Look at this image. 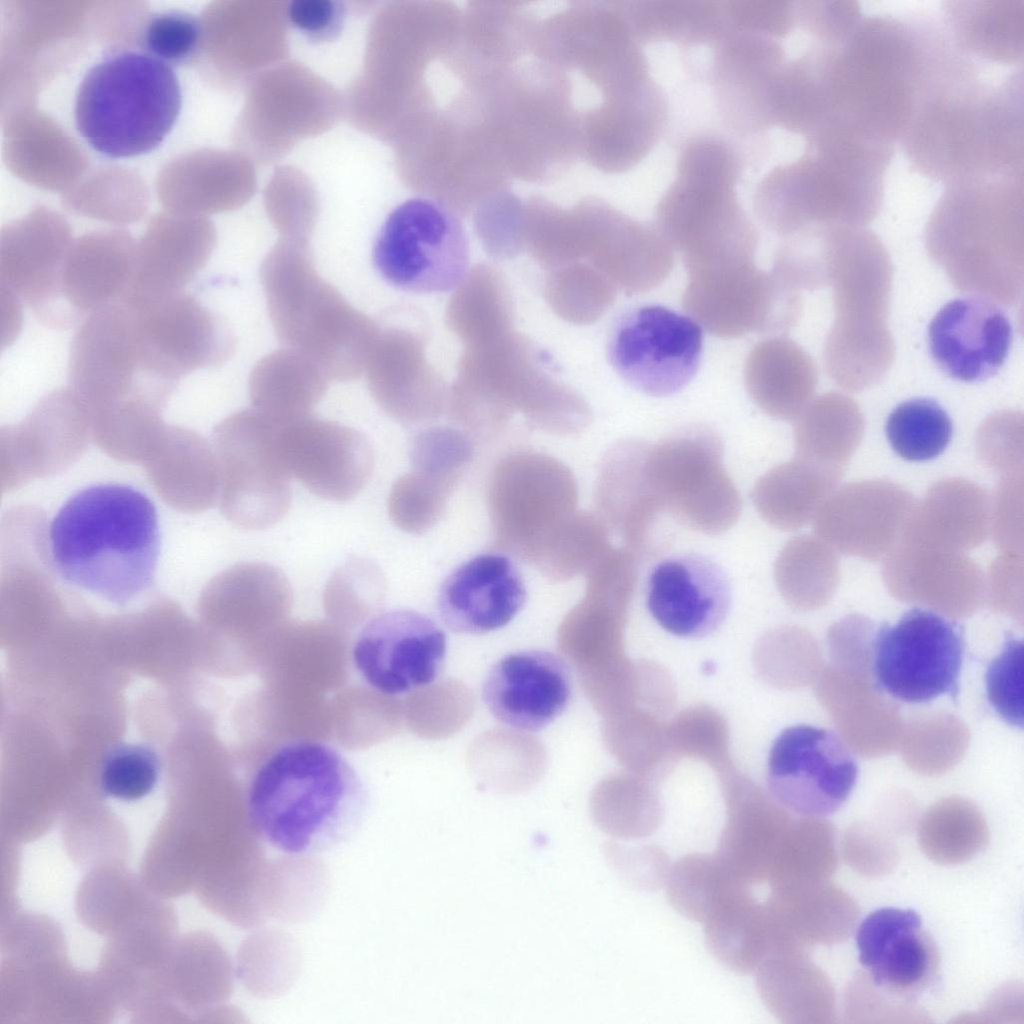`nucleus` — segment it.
<instances>
[{"label": "nucleus", "mask_w": 1024, "mask_h": 1024, "mask_svg": "<svg viewBox=\"0 0 1024 1024\" xmlns=\"http://www.w3.org/2000/svg\"><path fill=\"white\" fill-rule=\"evenodd\" d=\"M818 47L827 104L821 127L891 144L961 57L942 23L926 16L863 17L843 42Z\"/></svg>", "instance_id": "1"}, {"label": "nucleus", "mask_w": 1024, "mask_h": 1024, "mask_svg": "<svg viewBox=\"0 0 1024 1024\" xmlns=\"http://www.w3.org/2000/svg\"><path fill=\"white\" fill-rule=\"evenodd\" d=\"M1023 72L983 83L973 62L939 82L900 139L911 166L950 185L983 177H1023Z\"/></svg>", "instance_id": "2"}, {"label": "nucleus", "mask_w": 1024, "mask_h": 1024, "mask_svg": "<svg viewBox=\"0 0 1024 1024\" xmlns=\"http://www.w3.org/2000/svg\"><path fill=\"white\" fill-rule=\"evenodd\" d=\"M369 794L353 764L336 747L293 739L273 748L247 786L245 808L252 832L288 855L335 848L361 826Z\"/></svg>", "instance_id": "3"}, {"label": "nucleus", "mask_w": 1024, "mask_h": 1024, "mask_svg": "<svg viewBox=\"0 0 1024 1024\" xmlns=\"http://www.w3.org/2000/svg\"><path fill=\"white\" fill-rule=\"evenodd\" d=\"M804 153L757 183L753 204L763 224L782 236L854 228L878 214L894 144L838 127L805 139Z\"/></svg>", "instance_id": "4"}, {"label": "nucleus", "mask_w": 1024, "mask_h": 1024, "mask_svg": "<svg viewBox=\"0 0 1024 1024\" xmlns=\"http://www.w3.org/2000/svg\"><path fill=\"white\" fill-rule=\"evenodd\" d=\"M48 550L66 583L124 604L154 583L161 550L157 509L128 484L87 486L53 517Z\"/></svg>", "instance_id": "5"}, {"label": "nucleus", "mask_w": 1024, "mask_h": 1024, "mask_svg": "<svg viewBox=\"0 0 1024 1024\" xmlns=\"http://www.w3.org/2000/svg\"><path fill=\"white\" fill-rule=\"evenodd\" d=\"M745 168L742 148L719 131H698L680 143L655 225L688 273L755 260L758 233L737 191Z\"/></svg>", "instance_id": "6"}, {"label": "nucleus", "mask_w": 1024, "mask_h": 1024, "mask_svg": "<svg viewBox=\"0 0 1024 1024\" xmlns=\"http://www.w3.org/2000/svg\"><path fill=\"white\" fill-rule=\"evenodd\" d=\"M269 317L279 341L329 380L357 379L381 332L318 274L308 241L281 239L260 265Z\"/></svg>", "instance_id": "7"}, {"label": "nucleus", "mask_w": 1024, "mask_h": 1024, "mask_svg": "<svg viewBox=\"0 0 1024 1024\" xmlns=\"http://www.w3.org/2000/svg\"><path fill=\"white\" fill-rule=\"evenodd\" d=\"M182 93L171 65L138 50L115 52L85 73L76 92L78 132L111 158L155 149L174 126Z\"/></svg>", "instance_id": "8"}, {"label": "nucleus", "mask_w": 1024, "mask_h": 1024, "mask_svg": "<svg viewBox=\"0 0 1024 1024\" xmlns=\"http://www.w3.org/2000/svg\"><path fill=\"white\" fill-rule=\"evenodd\" d=\"M722 443L706 427H692L647 443L645 483L664 512L704 534H720L739 518L740 494L722 462Z\"/></svg>", "instance_id": "9"}, {"label": "nucleus", "mask_w": 1024, "mask_h": 1024, "mask_svg": "<svg viewBox=\"0 0 1024 1024\" xmlns=\"http://www.w3.org/2000/svg\"><path fill=\"white\" fill-rule=\"evenodd\" d=\"M373 263L381 277L400 290L452 292L469 272L468 237L447 205L411 198L396 206L382 224L373 246Z\"/></svg>", "instance_id": "10"}, {"label": "nucleus", "mask_w": 1024, "mask_h": 1024, "mask_svg": "<svg viewBox=\"0 0 1024 1024\" xmlns=\"http://www.w3.org/2000/svg\"><path fill=\"white\" fill-rule=\"evenodd\" d=\"M573 472L534 450L506 454L494 466L487 505L495 547L530 564L542 544L577 509Z\"/></svg>", "instance_id": "11"}, {"label": "nucleus", "mask_w": 1024, "mask_h": 1024, "mask_svg": "<svg viewBox=\"0 0 1024 1024\" xmlns=\"http://www.w3.org/2000/svg\"><path fill=\"white\" fill-rule=\"evenodd\" d=\"M962 627L926 608L906 611L874 634L871 670L877 688L906 704L956 698L964 659Z\"/></svg>", "instance_id": "12"}, {"label": "nucleus", "mask_w": 1024, "mask_h": 1024, "mask_svg": "<svg viewBox=\"0 0 1024 1024\" xmlns=\"http://www.w3.org/2000/svg\"><path fill=\"white\" fill-rule=\"evenodd\" d=\"M68 382L80 400L101 408L126 401L159 403L177 386L146 365L136 313L127 302L101 309L77 326Z\"/></svg>", "instance_id": "13"}, {"label": "nucleus", "mask_w": 1024, "mask_h": 1024, "mask_svg": "<svg viewBox=\"0 0 1024 1024\" xmlns=\"http://www.w3.org/2000/svg\"><path fill=\"white\" fill-rule=\"evenodd\" d=\"M682 305L710 334L738 338L752 332L789 330L801 298L772 271L745 262L688 273Z\"/></svg>", "instance_id": "14"}, {"label": "nucleus", "mask_w": 1024, "mask_h": 1024, "mask_svg": "<svg viewBox=\"0 0 1024 1024\" xmlns=\"http://www.w3.org/2000/svg\"><path fill=\"white\" fill-rule=\"evenodd\" d=\"M703 351L699 324L661 305L620 316L608 337L607 355L618 375L650 396L672 395L695 376Z\"/></svg>", "instance_id": "15"}, {"label": "nucleus", "mask_w": 1024, "mask_h": 1024, "mask_svg": "<svg viewBox=\"0 0 1024 1024\" xmlns=\"http://www.w3.org/2000/svg\"><path fill=\"white\" fill-rule=\"evenodd\" d=\"M858 764L835 732L807 724L782 730L767 760V786L783 809L802 817L835 813L852 793Z\"/></svg>", "instance_id": "16"}, {"label": "nucleus", "mask_w": 1024, "mask_h": 1024, "mask_svg": "<svg viewBox=\"0 0 1024 1024\" xmlns=\"http://www.w3.org/2000/svg\"><path fill=\"white\" fill-rule=\"evenodd\" d=\"M277 424L255 409H243L219 427L226 469L224 506L240 527H270L288 512L290 475L276 446Z\"/></svg>", "instance_id": "17"}, {"label": "nucleus", "mask_w": 1024, "mask_h": 1024, "mask_svg": "<svg viewBox=\"0 0 1024 1024\" xmlns=\"http://www.w3.org/2000/svg\"><path fill=\"white\" fill-rule=\"evenodd\" d=\"M447 650L446 634L430 617L394 609L368 619L351 649L353 665L373 691L403 696L432 684Z\"/></svg>", "instance_id": "18"}, {"label": "nucleus", "mask_w": 1024, "mask_h": 1024, "mask_svg": "<svg viewBox=\"0 0 1024 1024\" xmlns=\"http://www.w3.org/2000/svg\"><path fill=\"white\" fill-rule=\"evenodd\" d=\"M131 306L145 362L168 382L177 385L191 372L222 364L234 351L235 338L226 322L191 295L181 292Z\"/></svg>", "instance_id": "19"}, {"label": "nucleus", "mask_w": 1024, "mask_h": 1024, "mask_svg": "<svg viewBox=\"0 0 1024 1024\" xmlns=\"http://www.w3.org/2000/svg\"><path fill=\"white\" fill-rule=\"evenodd\" d=\"M276 446L290 477L330 501L353 499L372 473V447L361 432L311 414L277 424Z\"/></svg>", "instance_id": "20"}, {"label": "nucleus", "mask_w": 1024, "mask_h": 1024, "mask_svg": "<svg viewBox=\"0 0 1024 1024\" xmlns=\"http://www.w3.org/2000/svg\"><path fill=\"white\" fill-rule=\"evenodd\" d=\"M710 80L715 103L735 136L775 126V98L787 57L779 39L735 31L714 45Z\"/></svg>", "instance_id": "21"}, {"label": "nucleus", "mask_w": 1024, "mask_h": 1024, "mask_svg": "<svg viewBox=\"0 0 1024 1024\" xmlns=\"http://www.w3.org/2000/svg\"><path fill=\"white\" fill-rule=\"evenodd\" d=\"M913 495L884 480L837 487L814 516L815 536L836 553L883 560L898 543L916 505Z\"/></svg>", "instance_id": "22"}, {"label": "nucleus", "mask_w": 1024, "mask_h": 1024, "mask_svg": "<svg viewBox=\"0 0 1024 1024\" xmlns=\"http://www.w3.org/2000/svg\"><path fill=\"white\" fill-rule=\"evenodd\" d=\"M573 694L568 664L545 650L510 653L489 670L483 701L501 724L522 732H538L567 708Z\"/></svg>", "instance_id": "23"}, {"label": "nucleus", "mask_w": 1024, "mask_h": 1024, "mask_svg": "<svg viewBox=\"0 0 1024 1024\" xmlns=\"http://www.w3.org/2000/svg\"><path fill=\"white\" fill-rule=\"evenodd\" d=\"M730 603L726 574L706 556L693 553L669 557L649 574L647 609L673 636L696 639L712 634L724 622Z\"/></svg>", "instance_id": "24"}, {"label": "nucleus", "mask_w": 1024, "mask_h": 1024, "mask_svg": "<svg viewBox=\"0 0 1024 1024\" xmlns=\"http://www.w3.org/2000/svg\"><path fill=\"white\" fill-rule=\"evenodd\" d=\"M856 942L866 974L893 998H914L937 974L938 948L911 909L883 907L871 912L859 925Z\"/></svg>", "instance_id": "25"}, {"label": "nucleus", "mask_w": 1024, "mask_h": 1024, "mask_svg": "<svg viewBox=\"0 0 1024 1024\" xmlns=\"http://www.w3.org/2000/svg\"><path fill=\"white\" fill-rule=\"evenodd\" d=\"M1013 339L1008 315L990 299L966 296L951 300L928 328L932 359L949 377L979 382L1003 366Z\"/></svg>", "instance_id": "26"}, {"label": "nucleus", "mask_w": 1024, "mask_h": 1024, "mask_svg": "<svg viewBox=\"0 0 1024 1024\" xmlns=\"http://www.w3.org/2000/svg\"><path fill=\"white\" fill-rule=\"evenodd\" d=\"M525 601L526 588L514 563L504 554L483 553L449 574L437 608L451 631L480 635L509 624Z\"/></svg>", "instance_id": "27"}, {"label": "nucleus", "mask_w": 1024, "mask_h": 1024, "mask_svg": "<svg viewBox=\"0 0 1024 1024\" xmlns=\"http://www.w3.org/2000/svg\"><path fill=\"white\" fill-rule=\"evenodd\" d=\"M883 580L897 598L941 610L970 611L985 592V576L965 552L899 540L883 559Z\"/></svg>", "instance_id": "28"}, {"label": "nucleus", "mask_w": 1024, "mask_h": 1024, "mask_svg": "<svg viewBox=\"0 0 1024 1024\" xmlns=\"http://www.w3.org/2000/svg\"><path fill=\"white\" fill-rule=\"evenodd\" d=\"M770 888L764 906L773 950L807 952L814 945L837 944L856 926L855 900L828 879Z\"/></svg>", "instance_id": "29"}, {"label": "nucleus", "mask_w": 1024, "mask_h": 1024, "mask_svg": "<svg viewBox=\"0 0 1024 1024\" xmlns=\"http://www.w3.org/2000/svg\"><path fill=\"white\" fill-rule=\"evenodd\" d=\"M137 245L122 233L94 234L72 242L61 277L67 327L124 302L131 290Z\"/></svg>", "instance_id": "30"}, {"label": "nucleus", "mask_w": 1024, "mask_h": 1024, "mask_svg": "<svg viewBox=\"0 0 1024 1024\" xmlns=\"http://www.w3.org/2000/svg\"><path fill=\"white\" fill-rule=\"evenodd\" d=\"M72 242L63 228L29 226L8 232L0 246V286L54 329H67L61 277Z\"/></svg>", "instance_id": "31"}, {"label": "nucleus", "mask_w": 1024, "mask_h": 1024, "mask_svg": "<svg viewBox=\"0 0 1024 1024\" xmlns=\"http://www.w3.org/2000/svg\"><path fill=\"white\" fill-rule=\"evenodd\" d=\"M216 243L207 224H160L137 245L135 273L127 302L142 306L183 292L205 266Z\"/></svg>", "instance_id": "32"}, {"label": "nucleus", "mask_w": 1024, "mask_h": 1024, "mask_svg": "<svg viewBox=\"0 0 1024 1024\" xmlns=\"http://www.w3.org/2000/svg\"><path fill=\"white\" fill-rule=\"evenodd\" d=\"M991 499L977 484L944 479L917 502L899 540L965 552L981 545L990 532Z\"/></svg>", "instance_id": "33"}, {"label": "nucleus", "mask_w": 1024, "mask_h": 1024, "mask_svg": "<svg viewBox=\"0 0 1024 1024\" xmlns=\"http://www.w3.org/2000/svg\"><path fill=\"white\" fill-rule=\"evenodd\" d=\"M755 971L758 994L780 1022H836L833 985L824 971L808 958L807 952L773 950Z\"/></svg>", "instance_id": "34"}, {"label": "nucleus", "mask_w": 1024, "mask_h": 1024, "mask_svg": "<svg viewBox=\"0 0 1024 1024\" xmlns=\"http://www.w3.org/2000/svg\"><path fill=\"white\" fill-rule=\"evenodd\" d=\"M942 25L965 57L998 65L1021 64L1024 55V0L942 2Z\"/></svg>", "instance_id": "35"}, {"label": "nucleus", "mask_w": 1024, "mask_h": 1024, "mask_svg": "<svg viewBox=\"0 0 1024 1024\" xmlns=\"http://www.w3.org/2000/svg\"><path fill=\"white\" fill-rule=\"evenodd\" d=\"M753 402L770 417L793 420L809 404L815 387V368L795 342L773 337L757 343L743 370Z\"/></svg>", "instance_id": "36"}, {"label": "nucleus", "mask_w": 1024, "mask_h": 1024, "mask_svg": "<svg viewBox=\"0 0 1024 1024\" xmlns=\"http://www.w3.org/2000/svg\"><path fill=\"white\" fill-rule=\"evenodd\" d=\"M328 381L313 361L285 348L254 365L248 394L253 409L281 425L309 415L325 395Z\"/></svg>", "instance_id": "37"}, {"label": "nucleus", "mask_w": 1024, "mask_h": 1024, "mask_svg": "<svg viewBox=\"0 0 1024 1024\" xmlns=\"http://www.w3.org/2000/svg\"><path fill=\"white\" fill-rule=\"evenodd\" d=\"M702 924L708 950L730 971L751 973L773 951L764 903L757 901L748 884L728 893Z\"/></svg>", "instance_id": "38"}, {"label": "nucleus", "mask_w": 1024, "mask_h": 1024, "mask_svg": "<svg viewBox=\"0 0 1024 1024\" xmlns=\"http://www.w3.org/2000/svg\"><path fill=\"white\" fill-rule=\"evenodd\" d=\"M842 472L796 458L762 475L752 489V502L768 524L794 531L813 520Z\"/></svg>", "instance_id": "39"}, {"label": "nucleus", "mask_w": 1024, "mask_h": 1024, "mask_svg": "<svg viewBox=\"0 0 1024 1024\" xmlns=\"http://www.w3.org/2000/svg\"><path fill=\"white\" fill-rule=\"evenodd\" d=\"M623 8L641 44L668 41L685 47L714 46L729 32L724 1L643 0L623 2Z\"/></svg>", "instance_id": "40"}, {"label": "nucleus", "mask_w": 1024, "mask_h": 1024, "mask_svg": "<svg viewBox=\"0 0 1024 1024\" xmlns=\"http://www.w3.org/2000/svg\"><path fill=\"white\" fill-rule=\"evenodd\" d=\"M415 346L397 330L381 331L369 356L365 373L375 403L395 420H424L430 408L413 383Z\"/></svg>", "instance_id": "41"}, {"label": "nucleus", "mask_w": 1024, "mask_h": 1024, "mask_svg": "<svg viewBox=\"0 0 1024 1024\" xmlns=\"http://www.w3.org/2000/svg\"><path fill=\"white\" fill-rule=\"evenodd\" d=\"M862 435L863 424L857 410L838 413L833 399L820 398L807 405L796 418V458L843 471Z\"/></svg>", "instance_id": "42"}, {"label": "nucleus", "mask_w": 1024, "mask_h": 1024, "mask_svg": "<svg viewBox=\"0 0 1024 1024\" xmlns=\"http://www.w3.org/2000/svg\"><path fill=\"white\" fill-rule=\"evenodd\" d=\"M462 477L434 463L411 462V470L398 477L390 489V520L410 534L428 531L442 518Z\"/></svg>", "instance_id": "43"}, {"label": "nucleus", "mask_w": 1024, "mask_h": 1024, "mask_svg": "<svg viewBox=\"0 0 1024 1024\" xmlns=\"http://www.w3.org/2000/svg\"><path fill=\"white\" fill-rule=\"evenodd\" d=\"M917 840L922 852L941 865L965 863L979 854L989 841L981 813L961 800H947L934 806L921 820Z\"/></svg>", "instance_id": "44"}, {"label": "nucleus", "mask_w": 1024, "mask_h": 1024, "mask_svg": "<svg viewBox=\"0 0 1024 1024\" xmlns=\"http://www.w3.org/2000/svg\"><path fill=\"white\" fill-rule=\"evenodd\" d=\"M836 554L818 537L801 535L790 539L774 563V580L781 593L801 605L828 599L839 580Z\"/></svg>", "instance_id": "45"}, {"label": "nucleus", "mask_w": 1024, "mask_h": 1024, "mask_svg": "<svg viewBox=\"0 0 1024 1024\" xmlns=\"http://www.w3.org/2000/svg\"><path fill=\"white\" fill-rule=\"evenodd\" d=\"M610 548L604 521L576 510L544 542L530 565L551 581H567L587 574Z\"/></svg>", "instance_id": "46"}, {"label": "nucleus", "mask_w": 1024, "mask_h": 1024, "mask_svg": "<svg viewBox=\"0 0 1024 1024\" xmlns=\"http://www.w3.org/2000/svg\"><path fill=\"white\" fill-rule=\"evenodd\" d=\"M834 828L822 818L791 821L771 867L770 887L827 880L837 867Z\"/></svg>", "instance_id": "47"}, {"label": "nucleus", "mask_w": 1024, "mask_h": 1024, "mask_svg": "<svg viewBox=\"0 0 1024 1024\" xmlns=\"http://www.w3.org/2000/svg\"><path fill=\"white\" fill-rule=\"evenodd\" d=\"M739 881L716 853L687 854L668 871L666 897L680 915L702 924L712 907Z\"/></svg>", "instance_id": "48"}, {"label": "nucleus", "mask_w": 1024, "mask_h": 1024, "mask_svg": "<svg viewBox=\"0 0 1024 1024\" xmlns=\"http://www.w3.org/2000/svg\"><path fill=\"white\" fill-rule=\"evenodd\" d=\"M952 432L948 413L930 398H913L900 403L891 411L885 424L891 448L911 462L928 461L939 456L948 446Z\"/></svg>", "instance_id": "49"}, {"label": "nucleus", "mask_w": 1024, "mask_h": 1024, "mask_svg": "<svg viewBox=\"0 0 1024 1024\" xmlns=\"http://www.w3.org/2000/svg\"><path fill=\"white\" fill-rule=\"evenodd\" d=\"M160 775L157 753L142 744H126L111 751L99 775L104 794L124 801H135L148 795Z\"/></svg>", "instance_id": "50"}, {"label": "nucleus", "mask_w": 1024, "mask_h": 1024, "mask_svg": "<svg viewBox=\"0 0 1024 1024\" xmlns=\"http://www.w3.org/2000/svg\"><path fill=\"white\" fill-rule=\"evenodd\" d=\"M988 701L1007 724L1022 729L1023 642L1008 636L1001 651L990 661L985 673Z\"/></svg>", "instance_id": "51"}, {"label": "nucleus", "mask_w": 1024, "mask_h": 1024, "mask_svg": "<svg viewBox=\"0 0 1024 1024\" xmlns=\"http://www.w3.org/2000/svg\"><path fill=\"white\" fill-rule=\"evenodd\" d=\"M201 39L198 19L187 12L169 10L154 14L144 26L145 52L167 64H180L197 51Z\"/></svg>", "instance_id": "52"}, {"label": "nucleus", "mask_w": 1024, "mask_h": 1024, "mask_svg": "<svg viewBox=\"0 0 1024 1024\" xmlns=\"http://www.w3.org/2000/svg\"><path fill=\"white\" fill-rule=\"evenodd\" d=\"M794 4L796 24L811 35L815 43L824 46L844 41L863 18L856 1L813 0Z\"/></svg>", "instance_id": "53"}, {"label": "nucleus", "mask_w": 1024, "mask_h": 1024, "mask_svg": "<svg viewBox=\"0 0 1024 1024\" xmlns=\"http://www.w3.org/2000/svg\"><path fill=\"white\" fill-rule=\"evenodd\" d=\"M729 33L740 31L781 39L796 24L795 4L786 1H725Z\"/></svg>", "instance_id": "54"}, {"label": "nucleus", "mask_w": 1024, "mask_h": 1024, "mask_svg": "<svg viewBox=\"0 0 1024 1024\" xmlns=\"http://www.w3.org/2000/svg\"><path fill=\"white\" fill-rule=\"evenodd\" d=\"M846 863L860 874L879 876L888 873L897 862L895 845L886 836L867 826H853L843 838Z\"/></svg>", "instance_id": "55"}, {"label": "nucleus", "mask_w": 1024, "mask_h": 1024, "mask_svg": "<svg viewBox=\"0 0 1024 1024\" xmlns=\"http://www.w3.org/2000/svg\"><path fill=\"white\" fill-rule=\"evenodd\" d=\"M289 25L314 43L335 40L345 21V8L335 0H294L286 7Z\"/></svg>", "instance_id": "56"}, {"label": "nucleus", "mask_w": 1024, "mask_h": 1024, "mask_svg": "<svg viewBox=\"0 0 1024 1024\" xmlns=\"http://www.w3.org/2000/svg\"><path fill=\"white\" fill-rule=\"evenodd\" d=\"M607 857L619 872L636 885L656 888L665 884L670 869L666 853L656 845H645L639 849H626L618 843L605 846Z\"/></svg>", "instance_id": "57"}, {"label": "nucleus", "mask_w": 1024, "mask_h": 1024, "mask_svg": "<svg viewBox=\"0 0 1024 1024\" xmlns=\"http://www.w3.org/2000/svg\"><path fill=\"white\" fill-rule=\"evenodd\" d=\"M1022 474L1006 476L997 491L995 507L991 505L990 530L994 529L995 541L1005 552L1021 554L1016 548L1010 529L1016 541L1022 546L1017 538V528L1022 531Z\"/></svg>", "instance_id": "58"}, {"label": "nucleus", "mask_w": 1024, "mask_h": 1024, "mask_svg": "<svg viewBox=\"0 0 1024 1024\" xmlns=\"http://www.w3.org/2000/svg\"><path fill=\"white\" fill-rule=\"evenodd\" d=\"M888 995L878 989L866 973L858 974L849 984L845 996L846 1017L863 1016H922L911 1006L900 1003L894 1005L896 998H885Z\"/></svg>", "instance_id": "59"}]
</instances>
